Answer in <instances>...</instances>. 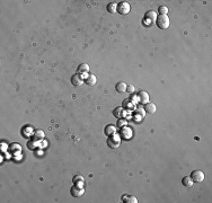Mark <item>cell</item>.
Returning <instances> with one entry per match:
<instances>
[{"label":"cell","instance_id":"5b68a950","mask_svg":"<svg viewBox=\"0 0 212 203\" xmlns=\"http://www.w3.org/2000/svg\"><path fill=\"white\" fill-rule=\"evenodd\" d=\"M132 134H133V131L131 128H129L128 125H125L123 128H121L120 130V137L121 138L125 139V140H129V139L132 138Z\"/></svg>","mask_w":212,"mask_h":203},{"label":"cell","instance_id":"603a6c76","mask_svg":"<svg viewBox=\"0 0 212 203\" xmlns=\"http://www.w3.org/2000/svg\"><path fill=\"white\" fill-rule=\"evenodd\" d=\"M43 138H44V132H43V131H41V130L35 131V139H36V140H41V139Z\"/></svg>","mask_w":212,"mask_h":203},{"label":"cell","instance_id":"3957f363","mask_svg":"<svg viewBox=\"0 0 212 203\" xmlns=\"http://www.w3.org/2000/svg\"><path fill=\"white\" fill-rule=\"evenodd\" d=\"M189 177L192 178L193 183H202L205 178V174L202 171H193Z\"/></svg>","mask_w":212,"mask_h":203},{"label":"cell","instance_id":"8fae6325","mask_svg":"<svg viewBox=\"0 0 212 203\" xmlns=\"http://www.w3.org/2000/svg\"><path fill=\"white\" fill-rule=\"evenodd\" d=\"M122 107L124 108L125 111H134L135 105H134L133 102H131V99H125L123 102V104H122Z\"/></svg>","mask_w":212,"mask_h":203},{"label":"cell","instance_id":"d4e9b609","mask_svg":"<svg viewBox=\"0 0 212 203\" xmlns=\"http://www.w3.org/2000/svg\"><path fill=\"white\" fill-rule=\"evenodd\" d=\"M134 89H135V88H134L133 85H128V87H126V92L132 94V92H134Z\"/></svg>","mask_w":212,"mask_h":203},{"label":"cell","instance_id":"e0dca14e","mask_svg":"<svg viewBox=\"0 0 212 203\" xmlns=\"http://www.w3.org/2000/svg\"><path fill=\"white\" fill-rule=\"evenodd\" d=\"M122 201L125 203H138V200L135 196H128V195H123L122 196Z\"/></svg>","mask_w":212,"mask_h":203},{"label":"cell","instance_id":"44dd1931","mask_svg":"<svg viewBox=\"0 0 212 203\" xmlns=\"http://www.w3.org/2000/svg\"><path fill=\"white\" fill-rule=\"evenodd\" d=\"M72 182H74V185H79V183H80V184H83V183H85V178H83L81 175H76L74 177Z\"/></svg>","mask_w":212,"mask_h":203},{"label":"cell","instance_id":"7402d4cb","mask_svg":"<svg viewBox=\"0 0 212 203\" xmlns=\"http://www.w3.org/2000/svg\"><path fill=\"white\" fill-rule=\"evenodd\" d=\"M158 13H159V15H167L168 14V8L166 6H160L158 8Z\"/></svg>","mask_w":212,"mask_h":203},{"label":"cell","instance_id":"30bf717a","mask_svg":"<svg viewBox=\"0 0 212 203\" xmlns=\"http://www.w3.org/2000/svg\"><path fill=\"white\" fill-rule=\"evenodd\" d=\"M83 83V79L79 74H76L71 77V83H72L74 86H80Z\"/></svg>","mask_w":212,"mask_h":203},{"label":"cell","instance_id":"ba28073f","mask_svg":"<svg viewBox=\"0 0 212 203\" xmlns=\"http://www.w3.org/2000/svg\"><path fill=\"white\" fill-rule=\"evenodd\" d=\"M138 102L139 103H141V104H146L149 102V94L147 92H144V90H141L140 92H138Z\"/></svg>","mask_w":212,"mask_h":203},{"label":"cell","instance_id":"7a4b0ae2","mask_svg":"<svg viewBox=\"0 0 212 203\" xmlns=\"http://www.w3.org/2000/svg\"><path fill=\"white\" fill-rule=\"evenodd\" d=\"M121 144V137L120 134L117 133H114L110 135L108 139H107V146L112 149H116V148H119Z\"/></svg>","mask_w":212,"mask_h":203},{"label":"cell","instance_id":"ffe728a7","mask_svg":"<svg viewBox=\"0 0 212 203\" xmlns=\"http://www.w3.org/2000/svg\"><path fill=\"white\" fill-rule=\"evenodd\" d=\"M88 71H89V65L87 63H83V65H79L78 74H87Z\"/></svg>","mask_w":212,"mask_h":203},{"label":"cell","instance_id":"7c38bea8","mask_svg":"<svg viewBox=\"0 0 212 203\" xmlns=\"http://www.w3.org/2000/svg\"><path fill=\"white\" fill-rule=\"evenodd\" d=\"M143 108H144L146 113H149V114H153L156 112V105L153 103H150V102L146 103V105H144Z\"/></svg>","mask_w":212,"mask_h":203},{"label":"cell","instance_id":"4fadbf2b","mask_svg":"<svg viewBox=\"0 0 212 203\" xmlns=\"http://www.w3.org/2000/svg\"><path fill=\"white\" fill-rule=\"evenodd\" d=\"M113 115L117 117V119H123L125 115V110L123 107H117L113 111Z\"/></svg>","mask_w":212,"mask_h":203},{"label":"cell","instance_id":"277c9868","mask_svg":"<svg viewBox=\"0 0 212 203\" xmlns=\"http://www.w3.org/2000/svg\"><path fill=\"white\" fill-rule=\"evenodd\" d=\"M117 13L121 15H126L130 13V5L126 1H120L117 4Z\"/></svg>","mask_w":212,"mask_h":203},{"label":"cell","instance_id":"6da1fadb","mask_svg":"<svg viewBox=\"0 0 212 203\" xmlns=\"http://www.w3.org/2000/svg\"><path fill=\"white\" fill-rule=\"evenodd\" d=\"M156 24L160 29H167L169 27V24H171L169 17L167 15H159L156 19Z\"/></svg>","mask_w":212,"mask_h":203},{"label":"cell","instance_id":"8992f818","mask_svg":"<svg viewBox=\"0 0 212 203\" xmlns=\"http://www.w3.org/2000/svg\"><path fill=\"white\" fill-rule=\"evenodd\" d=\"M156 19H157V15L153 10H149L144 15V23L147 24V25H150L153 22H156Z\"/></svg>","mask_w":212,"mask_h":203},{"label":"cell","instance_id":"52a82bcc","mask_svg":"<svg viewBox=\"0 0 212 203\" xmlns=\"http://www.w3.org/2000/svg\"><path fill=\"white\" fill-rule=\"evenodd\" d=\"M70 193L74 198H80L83 194V189L79 185H74L71 189H70Z\"/></svg>","mask_w":212,"mask_h":203},{"label":"cell","instance_id":"5bb4252c","mask_svg":"<svg viewBox=\"0 0 212 203\" xmlns=\"http://www.w3.org/2000/svg\"><path fill=\"white\" fill-rule=\"evenodd\" d=\"M105 134L106 135H112V134H114V133H116V128H115V125H112V124H110V125H107L105 128Z\"/></svg>","mask_w":212,"mask_h":203},{"label":"cell","instance_id":"9c48e42d","mask_svg":"<svg viewBox=\"0 0 212 203\" xmlns=\"http://www.w3.org/2000/svg\"><path fill=\"white\" fill-rule=\"evenodd\" d=\"M144 114H146L144 108H142L141 106H138L137 107V110H135V112H134V117L137 119V121H140L144 117Z\"/></svg>","mask_w":212,"mask_h":203},{"label":"cell","instance_id":"9a60e30c","mask_svg":"<svg viewBox=\"0 0 212 203\" xmlns=\"http://www.w3.org/2000/svg\"><path fill=\"white\" fill-rule=\"evenodd\" d=\"M126 87H128V85H126L124 81H121V83H119L116 85L115 89L117 92H126Z\"/></svg>","mask_w":212,"mask_h":203},{"label":"cell","instance_id":"d6986e66","mask_svg":"<svg viewBox=\"0 0 212 203\" xmlns=\"http://www.w3.org/2000/svg\"><path fill=\"white\" fill-rule=\"evenodd\" d=\"M96 81H97V79L95 74H88L87 78H86V83H87V85H89V86H94V85L96 83Z\"/></svg>","mask_w":212,"mask_h":203},{"label":"cell","instance_id":"2e32d148","mask_svg":"<svg viewBox=\"0 0 212 203\" xmlns=\"http://www.w3.org/2000/svg\"><path fill=\"white\" fill-rule=\"evenodd\" d=\"M107 11L111 14H115L117 13V4L116 2H110L107 5Z\"/></svg>","mask_w":212,"mask_h":203},{"label":"cell","instance_id":"ac0fdd59","mask_svg":"<svg viewBox=\"0 0 212 203\" xmlns=\"http://www.w3.org/2000/svg\"><path fill=\"white\" fill-rule=\"evenodd\" d=\"M182 184L184 185L185 187H191L193 185V180H192V178L189 176H185L182 180Z\"/></svg>","mask_w":212,"mask_h":203},{"label":"cell","instance_id":"cb8c5ba5","mask_svg":"<svg viewBox=\"0 0 212 203\" xmlns=\"http://www.w3.org/2000/svg\"><path fill=\"white\" fill-rule=\"evenodd\" d=\"M126 124H128V121L126 120L119 119V121H117V126H119V128H123V126H125Z\"/></svg>","mask_w":212,"mask_h":203}]
</instances>
